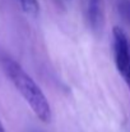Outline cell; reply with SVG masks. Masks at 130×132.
I'll return each mask as SVG.
<instances>
[{"label":"cell","instance_id":"52a82bcc","mask_svg":"<svg viewBox=\"0 0 130 132\" xmlns=\"http://www.w3.org/2000/svg\"><path fill=\"white\" fill-rule=\"evenodd\" d=\"M0 132H5V128H4V126H3L1 122H0Z\"/></svg>","mask_w":130,"mask_h":132},{"label":"cell","instance_id":"3957f363","mask_svg":"<svg viewBox=\"0 0 130 132\" xmlns=\"http://www.w3.org/2000/svg\"><path fill=\"white\" fill-rule=\"evenodd\" d=\"M84 12L88 26L93 31H99L103 24V3L102 0H86Z\"/></svg>","mask_w":130,"mask_h":132},{"label":"cell","instance_id":"7a4b0ae2","mask_svg":"<svg viewBox=\"0 0 130 132\" xmlns=\"http://www.w3.org/2000/svg\"><path fill=\"white\" fill-rule=\"evenodd\" d=\"M112 47H114V59L125 85L130 90V44L126 34L123 28L115 26L112 30Z\"/></svg>","mask_w":130,"mask_h":132},{"label":"cell","instance_id":"6da1fadb","mask_svg":"<svg viewBox=\"0 0 130 132\" xmlns=\"http://www.w3.org/2000/svg\"><path fill=\"white\" fill-rule=\"evenodd\" d=\"M1 64L10 82L14 85V87L18 90V92L29 105L36 117L43 123H50L51 106L41 87L15 60L10 58H4Z\"/></svg>","mask_w":130,"mask_h":132},{"label":"cell","instance_id":"277c9868","mask_svg":"<svg viewBox=\"0 0 130 132\" xmlns=\"http://www.w3.org/2000/svg\"><path fill=\"white\" fill-rule=\"evenodd\" d=\"M22 8V10L31 15V17H36L40 13V4L38 0H17Z\"/></svg>","mask_w":130,"mask_h":132},{"label":"cell","instance_id":"8992f818","mask_svg":"<svg viewBox=\"0 0 130 132\" xmlns=\"http://www.w3.org/2000/svg\"><path fill=\"white\" fill-rule=\"evenodd\" d=\"M56 1H57L59 4H63V5H64V4H66L69 0H56Z\"/></svg>","mask_w":130,"mask_h":132},{"label":"cell","instance_id":"5b68a950","mask_svg":"<svg viewBox=\"0 0 130 132\" xmlns=\"http://www.w3.org/2000/svg\"><path fill=\"white\" fill-rule=\"evenodd\" d=\"M117 12L121 19L130 26V0H117Z\"/></svg>","mask_w":130,"mask_h":132}]
</instances>
